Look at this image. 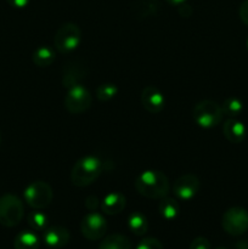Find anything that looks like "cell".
<instances>
[{
    "label": "cell",
    "mask_w": 248,
    "mask_h": 249,
    "mask_svg": "<svg viewBox=\"0 0 248 249\" xmlns=\"http://www.w3.org/2000/svg\"><path fill=\"white\" fill-rule=\"evenodd\" d=\"M215 249H228L226 247H218V248H215Z\"/></svg>",
    "instance_id": "obj_33"
},
{
    "label": "cell",
    "mask_w": 248,
    "mask_h": 249,
    "mask_svg": "<svg viewBox=\"0 0 248 249\" xmlns=\"http://www.w3.org/2000/svg\"><path fill=\"white\" fill-rule=\"evenodd\" d=\"M70 231L62 226H51L44 232V242L50 248H62L70 242Z\"/></svg>",
    "instance_id": "obj_13"
},
{
    "label": "cell",
    "mask_w": 248,
    "mask_h": 249,
    "mask_svg": "<svg viewBox=\"0 0 248 249\" xmlns=\"http://www.w3.org/2000/svg\"><path fill=\"white\" fill-rule=\"evenodd\" d=\"M141 104H142L143 108L150 113H159L165 106L164 95L156 87L148 85L141 92Z\"/></svg>",
    "instance_id": "obj_11"
},
{
    "label": "cell",
    "mask_w": 248,
    "mask_h": 249,
    "mask_svg": "<svg viewBox=\"0 0 248 249\" xmlns=\"http://www.w3.org/2000/svg\"><path fill=\"white\" fill-rule=\"evenodd\" d=\"M24 201L33 209H44L53 202V192L45 181H34L24 190Z\"/></svg>",
    "instance_id": "obj_7"
},
{
    "label": "cell",
    "mask_w": 248,
    "mask_h": 249,
    "mask_svg": "<svg viewBox=\"0 0 248 249\" xmlns=\"http://www.w3.org/2000/svg\"><path fill=\"white\" fill-rule=\"evenodd\" d=\"M39 245L40 242L38 236L32 231H22L14 241L15 249H38Z\"/></svg>",
    "instance_id": "obj_18"
},
{
    "label": "cell",
    "mask_w": 248,
    "mask_h": 249,
    "mask_svg": "<svg viewBox=\"0 0 248 249\" xmlns=\"http://www.w3.org/2000/svg\"><path fill=\"white\" fill-rule=\"evenodd\" d=\"M223 133L226 140L232 143L242 142L247 135V129L242 122L236 118H230L223 124Z\"/></svg>",
    "instance_id": "obj_14"
},
{
    "label": "cell",
    "mask_w": 248,
    "mask_h": 249,
    "mask_svg": "<svg viewBox=\"0 0 248 249\" xmlns=\"http://www.w3.org/2000/svg\"><path fill=\"white\" fill-rule=\"evenodd\" d=\"M85 207H87L90 212L96 211L97 207H99V198H97L96 196H89L85 199Z\"/></svg>",
    "instance_id": "obj_28"
},
{
    "label": "cell",
    "mask_w": 248,
    "mask_h": 249,
    "mask_svg": "<svg viewBox=\"0 0 248 249\" xmlns=\"http://www.w3.org/2000/svg\"><path fill=\"white\" fill-rule=\"evenodd\" d=\"M158 211H159L160 216L165 220H174L180 212V206L177 203V199L169 198V197H164L160 199L159 206H158Z\"/></svg>",
    "instance_id": "obj_19"
},
{
    "label": "cell",
    "mask_w": 248,
    "mask_h": 249,
    "mask_svg": "<svg viewBox=\"0 0 248 249\" xmlns=\"http://www.w3.org/2000/svg\"><path fill=\"white\" fill-rule=\"evenodd\" d=\"M134 187L139 195L150 199H162L170 190L169 180L159 170H145L136 177Z\"/></svg>",
    "instance_id": "obj_1"
},
{
    "label": "cell",
    "mask_w": 248,
    "mask_h": 249,
    "mask_svg": "<svg viewBox=\"0 0 248 249\" xmlns=\"http://www.w3.org/2000/svg\"><path fill=\"white\" fill-rule=\"evenodd\" d=\"M221 226L230 236H241L248 230V212L241 207L229 208L221 216Z\"/></svg>",
    "instance_id": "obj_8"
},
{
    "label": "cell",
    "mask_w": 248,
    "mask_h": 249,
    "mask_svg": "<svg viewBox=\"0 0 248 249\" xmlns=\"http://www.w3.org/2000/svg\"><path fill=\"white\" fill-rule=\"evenodd\" d=\"M48 216L44 213L36 209L35 212H32L28 215V224L34 231H44L48 229Z\"/></svg>",
    "instance_id": "obj_23"
},
{
    "label": "cell",
    "mask_w": 248,
    "mask_h": 249,
    "mask_svg": "<svg viewBox=\"0 0 248 249\" xmlns=\"http://www.w3.org/2000/svg\"><path fill=\"white\" fill-rule=\"evenodd\" d=\"M238 15H240V18L246 26L248 27V0H243L242 4L240 5V9H238Z\"/></svg>",
    "instance_id": "obj_27"
},
{
    "label": "cell",
    "mask_w": 248,
    "mask_h": 249,
    "mask_svg": "<svg viewBox=\"0 0 248 249\" xmlns=\"http://www.w3.org/2000/svg\"><path fill=\"white\" fill-rule=\"evenodd\" d=\"M165 1H167L168 4H170V5H175V6H179V5L186 2V0H165Z\"/></svg>",
    "instance_id": "obj_31"
},
{
    "label": "cell",
    "mask_w": 248,
    "mask_h": 249,
    "mask_svg": "<svg viewBox=\"0 0 248 249\" xmlns=\"http://www.w3.org/2000/svg\"><path fill=\"white\" fill-rule=\"evenodd\" d=\"M221 109L225 116H229L230 118H236L242 113L243 102L237 97H228L221 105Z\"/></svg>",
    "instance_id": "obj_22"
},
{
    "label": "cell",
    "mask_w": 248,
    "mask_h": 249,
    "mask_svg": "<svg viewBox=\"0 0 248 249\" xmlns=\"http://www.w3.org/2000/svg\"><path fill=\"white\" fill-rule=\"evenodd\" d=\"M160 9L158 0H136L134 2L133 12L138 18L145 19L156 16Z\"/></svg>",
    "instance_id": "obj_16"
},
{
    "label": "cell",
    "mask_w": 248,
    "mask_h": 249,
    "mask_svg": "<svg viewBox=\"0 0 248 249\" xmlns=\"http://www.w3.org/2000/svg\"><path fill=\"white\" fill-rule=\"evenodd\" d=\"M223 109L215 101L212 100H203L198 104L195 105L192 109V118L196 122V124L201 128L209 129L214 128L218 124H220L223 119Z\"/></svg>",
    "instance_id": "obj_3"
},
{
    "label": "cell",
    "mask_w": 248,
    "mask_h": 249,
    "mask_svg": "<svg viewBox=\"0 0 248 249\" xmlns=\"http://www.w3.org/2000/svg\"><path fill=\"white\" fill-rule=\"evenodd\" d=\"M189 249H211V242L206 237H196Z\"/></svg>",
    "instance_id": "obj_26"
},
{
    "label": "cell",
    "mask_w": 248,
    "mask_h": 249,
    "mask_svg": "<svg viewBox=\"0 0 248 249\" xmlns=\"http://www.w3.org/2000/svg\"><path fill=\"white\" fill-rule=\"evenodd\" d=\"M99 249H131V243L128 237L119 233L109 235L100 243Z\"/></svg>",
    "instance_id": "obj_21"
},
{
    "label": "cell",
    "mask_w": 248,
    "mask_h": 249,
    "mask_svg": "<svg viewBox=\"0 0 248 249\" xmlns=\"http://www.w3.org/2000/svg\"><path fill=\"white\" fill-rule=\"evenodd\" d=\"M87 67L78 61L65 65L62 73V85L70 89L73 85L80 84V80L87 77Z\"/></svg>",
    "instance_id": "obj_12"
},
{
    "label": "cell",
    "mask_w": 248,
    "mask_h": 249,
    "mask_svg": "<svg viewBox=\"0 0 248 249\" xmlns=\"http://www.w3.org/2000/svg\"><path fill=\"white\" fill-rule=\"evenodd\" d=\"M0 142H1V138H0Z\"/></svg>",
    "instance_id": "obj_35"
},
{
    "label": "cell",
    "mask_w": 248,
    "mask_h": 249,
    "mask_svg": "<svg viewBox=\"0 0 248 249\" xmlns=\"http://www.w3.org/2000/svg\"><path fill=\"white\" fill-rule=\"evenodd\" d=\"M247 49H248V39H247Z\"/></svg>",
    "instance_id": "obj_34"
},
{
    "label": "cell",
    "mask_w": 248,
    "mask_h": 249,
    "mask_svg": "<svg viewBox=\"0 0 248 249\" xmlns=\"http://www.w3.org/2000/svg\"><path fill=\"white\" fill-rule=\"evenodd\" d=\"M55 50L50 46H39L33 51L32 60L38 67H48L55 61Z\"/></svg>",
    "instance_id": "obj_17"
},
{
    "label": "cell",
    "mask_w": 248,
    "mask_h": 249,
    "mask_svg": "<svg viewBox=\"0 0 248 249\" xmlns=\"http://www.w3.org/2000/svg\"><path fill=\"white\" fill-rule=\"evenodd\" d=\"M24 207L21 199L11 194L0 197V224L5 228H14L22 221Z\"/></svg>",
    "instance_id": "obj_4"
},
{
    "label": "cell",
    "mask_w": 248,
    "mask_h": 249,
    "mask_svg": "<svg viewBox=\"0 0 248 249\" xmlns=\"http://www.w3.org/2000/svg\"><path fill=\"white\" fill-rule=\"evenodd\" d=\"M199 180L195 174H184L174 182L173 185V192L175 197L181 201H190L194 198L198 192Z\"/></svg>",
    "instance_id": "obj_10"
},
{
    "label": "cell",
    "mask_w": 248,
    "mask_h": 249,
    "mask_svg": "<svg viewBox=\"0 0 248 249\" xmlns=\"http://www.w3.org/2000/svg\"><path fill=\"white\" fill-rule=\"evenodd\" d=\"M65 108L71 114H80L91 107L92 96L89 90L82 84L73 85L65 96Z\"/></svg>",
    "instance_id": "obj_6"
},
{
    "label": "cell",
    "mask_w": 248,
    "mask_h": 249,
    "mask_svg": "<svg viewBox=\"0 0 248 249\" xmlns=\"http://www.w3.org/2000/svg\"><path fill=\"white\" fill-rule=\"evenodd\" d=\"M6 1L10 6L15 7V9H23L28 5L29 0H6Z\"/></svg>",
    "instance_id": "obj_29"
},
{
    "label": "cell",
    "mask_w": 248,
    "mask_h": 249,
    "mask_svg": "<svg viewBox=\"0 0 248 249\" xmlns=\"http://www.w3.org/2000/svg\"><path fill=\"white\" fill-rule=\"evenodd\" d=\"M104 170V164L95 156L83 157L73 165L71 172V181L74 186L85 187L91 185Z\"/></svg>",
    "instance_id": "obj_2"
},
{
    "label": "cell",
    "mask_w": 248,
    "mask_h": 249,
    "mask_svg": "<svg viewBox=\"0 0 248 249\" xmlns=\"http://www.w3.org/2000/svg\"><path fill=\"white\" fill-rule=\"evenodd\" d=\"M80 41H82V31L79 26L72 22H67L56 32L53 46L60 53H70L79 46Z\"/></svg>",
    "instance_id": "obj_5"
},
{
    "label": "cell",
    "mask_w": 248,
    "mask_h": 249,
    "mask_svg": "<svg viewBox=\"0 0 248 249\" xmlns=\"http://www.w3.org/2000/svg\"><path fill=\"white\" fill-rule=\"evenodd\" d=\"M177 10H179V14L181 15L182 17H189L190 15L192 14V9H191V6H190V5H187V4H181V5H179V6H177Z\"/></svg>",
    "instance_id": "obj_30"
},
{
    "label": "cell",
    "mask_w": 248,
    "mask_h": 249,
    "mask_svg": "<svg viewBox=\"0 0 248 249\" xmlns=\"http://www.w3.org/2000/svg\"><path fill=\"white\" fill-rule=\"evenodd\" d=\"M136 249H164L163 245L157 240V238L153 237H146L142 241H140V243L138 245Z\"/></svg>",
    "instance_id": "obj_25"
},
{
    "label": "cell",
    "mask_w": 248,
    "mask_h": 249,
    "mask_svg": "<svg viewBox=\"0 0 248 249\" xmlns=\"http://www.w3.org/2000/svg\"><path fill=\"white\" fill-rule=\"evenodd\" d=\"M125 208V197L119 192H111L101 202V209L107 215H116Z\"/></svg>",
    "instance_id": "obj_15"
},
{
    "label": "cell",
    "mask_w": 248,
    "mask_h": 249,
    "mask_svg": "<svg viewBox=\"0 0 248 249\" xmlns=\"http://www.w3.org/2000/svg\"><path fill=\"white\" fill-rule=\"evenodd\" d=\"M82 235L89 241L101 240L107 231V221L104 216L96 212H90L83 218L80 223Z\"/></svg>",
    "instance_id": "obj_9"
},
{
    "label": "cell",
    "mask_w": 248,
    "mask_h": 249,
    "mask_svg": "<svg viewBox=\"0 0 248 249\" xmlns=\"http://www.w3.org/2000/svg\"><path fill=\"white\" fill-rule=\"evenodd\" d=\"M128 228L134 235L143 236L148 230V221L142 213H131L128 218Z\"/></svg>",
    "instance_id": "obj_20"
},
{
    "label": "cell",
    "mask_w": 248,
    "mask_h": 249,
    "mask_svg": "<svg viewBox=\"0 0 248 249\" xmlns=\"http://www.w3.org/2000/svg\"><path fill=\"white\" fill-rule=\"evenodd\" d=\"M236 249H248V241H241L236 245Z\"/></svg>",
    "instance_id": "obj_32"
},
{
    "label": "cell",
    "mask_w": 248,
    "mask_h": 249,
    "mask_svg": "<svg viewBox=\"0 0 248 249\" xmlns=\"http://www.w3.org/2000/svg\"><path fill=\"white\" fill-rule=\"evenodd\" d=\"M118 92V89L112 83H104V84L99 85L96 89V97L100 101H108V100L113 99Z\"/></svg>",
    "instance_id": "obj_24"
}]
</instances>
